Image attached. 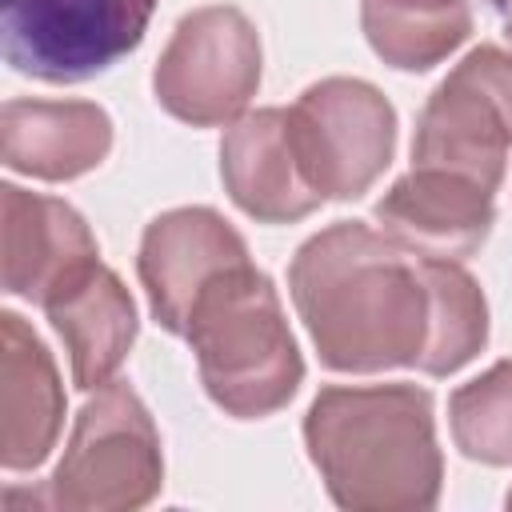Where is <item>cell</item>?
<instances>
[{
  "mask_svg": "<svg viewBox=\"0 0 512 512\" xmlns=\"http://www.w3.org/2000/svg\"><path fill=\"white\" fill-rule=\"evenodd\" d=\"M116 124L96 100L12 96L0 112V160L16 176L68 184L96 172L112 152Z\"/></svg>",
  "mask_w": 512,
  "mask_h": 512,
  "instance_id": "cell-12",
  "label": "cell"
},
{
  "mask_svg": "<svg viewBox=\"0 0 512 512\" xmlns=\"http://www.w3.org/2000/svg\"><path fill=\"white\" fill-rule=\"evenodd\" d=\"M264 80L260 32L236 4H204L176 20L156 68V104L188 128H228Z\"/></svg>",
  "mask_w": 512,
  "mask_h": 512,
  "instance_id": "cell-5",
  "label": "cell"
},
{
  "mask_svg": "<svg viewBox=\"0 0 512 512\" xmlns=\"http://www.w3.org/2000/svg\"><path fill=\"white\" fill-rule=\"evenodd\" d=\"M452 444L484 468H512V356L464 380L448 396Z\"/></svg>",
  "mask_w": 512,
  "mask_h": 512,
  "instance_id": "cell-18",
  "label": "cell"
},
{
  "mask_svg": "<svg viewBox=\"0 0 512 512\" xmlns=\"http://www.w3.org/2000/svg\"><path fill=\"white\" fill-rule=\"evenodd\" d=\"M240 260H252L248 244L216 208L180 204L152 216L136 248V276L148 300V316L168 336H184L200 288Z\"/></svg>",
  "mask_w": 512,
  "mask_h": 512,
  "instance_id": "cell-9",
  "label": "cell"
},
{
  "mask_svg": "<svg viewBox=\"0 0 512 512\" xmlns=\"http://www.w3.org/2000/svg\"><path fill=\"white\" fill-rule=\"evenodd\" d=\"M372 220L392 244H400L412 256L464 264L492 236L496 192L460 172L412 164L376 200Z\"/></svg>",
  "mask_w": 512,
  "mask_h": 512,
  "instance_id": "cell-10",
  "label": "cell"
},
{
  "mask_svg": "<svg viewBox=\"0 0 512 512\" xmlns=\"http://www.w3.org/2000/svg\"><path fill=\"white\" fill-rule=\"evenodd\" d=\"M472 0H360L368 48L396 72H432L472 36Z\"/></svg>",
  "mask_w": 512,
  "mask_h": 512,
  "instance_id": "cell-16",
  "label": "cell"
},
{
  "mask_svg": "<svg viewBox=\"0 0 512 512\" xmlns=\"http://www.w3.org/2000/svg\"><path fill=\"white\" fill-rule=\"evenodd\" d=\"M156 0H0L4 64L40 84H84L144 44Z\"/></svg>",
  "mask_w": 512,
  "mask_h": 512,
  "instance_id": "cell-7",
  "label": "cell"
},
{
  "mask_svg": "<svg viewBox=\"0 0 512 512\" xmlns=\"http://www.w3.org/2000/svg\"><path fill=\"white\" fill-rule=\"evenodd\" d=\"M164 488L160 428L128 380L88 392L72 420L44 504L60 512H136Z\"/></svg>",
  "mask_w": 512,
  "mask_h": 512,
  "instance_id": "cell-4",
  "label": "cell"
},
{
  "mask_svg": "<svg viewBox=\"0 0 512 512\" xmlns=\"http://www.w3.org/2000/svg\"><path fill=\"white\" fill-rule=\"evenodd\" d=\"M0 220L8 296L44 304L72 272L100 260V244L88 220L60 196L0 184Z\"/></svg>",
  "mask_w": 512,
  "mask_h": 512,
  "instance_id": "cell-13",
  "label": "cell"
},
{
  "mask_svg": "<svg viewBox=\"0 0 512 512\" xmlns=\"http://www.w3.org/2000/svg\"><path fill=\"white\" fill-rule=\"evenodd\" d=\"M512 148V52L476 44L428 92L416 136V168H448L500 192Z\"/></svg>",
  "mask_w": 512,
  "mask_h": 512,
  "instance_id": "cell-8",
  "label": "cell"
},
{
  "mask_svg": "<svg viewBox=\"0 0 512 512\" xmlns=\"http://www.w3.org/2000/svg\"><path fill=\"white\" fill-rule=\"evenodd\" d=\"M504 504H508V508H512V488H508V496H504Z\"/></svg>",
  "mask_w": 512,
  "mask_h": 512,
  "instance_id": "cell-20",
  "label": "cell"
},
{
  "mask_svg": "<svg viewBox=\"0 0 512 512\" xmlns=\"http://www.w3.org/2000/svg\"><path fill=\"white\" fill-rule=\"evenodd\" d=\"M220 184L256 224H296L324 204L292 152L288 108H256L228 124L220 140Z\"/></svg>",
  "mask_w": 512,
  "mask_h": 512,
  "instance_id": "cell-15",
  "label": "cell"
},
{
  "mask_svg": "<svg viewBox=\"0 0 512 512\" xmlns=\"http://www.w3.org/2000/svg\"><path fill=\"white\" fill-rule=\"evenodd\" d=\"M504 36H508V44H512V12H508V20H504Z\"/></svg>",
  "mask_w": 512,
  "mask_h": 512,
  "instance_id": "cell-19",
  "label": "cell"
},
{
  "mask_svg": "<svg viewBox=\"0 0 512 512\" xmlns=\"http://www.w3.org/2000/svg\"><path fill=\"white\" fill-rule=\"evenodd\" d=\"M40 308L52 332L64 340L72 384L80 392L112 384L140 336L136 300L124 280L104 260H92L72 272Z\"/></svg>",
  "mask_w": 512,
  "mask_h": 512,
  "instance_id": "cell-14",
  "label": "cell"
},
{
  "mask_svg": "<svg viewBox=\"0 0 512 512\" xmlns=\"http://www.w3.org/2000/svg\"><path fill=\"white\" fill-rule=\"evenodd\" d=\"M396 108L360 76H324L288 108V140L324 200H360L396 156Z\"/></svg>",
  "mask_w": 512,
  "mask_h": 512,
  "instance_id": "cell-6",
  "label": "cell"
},
{
  "mask_svg": "<svg viewBox=\"0 0 512 512\" xmlns=\"http://www.w3.org/2000/svg\"><path fill=\"white\" fill-rule=\"evenodd\" d=\"M184 340L196 356L204 396L232 420H268L304 384V356L280 292L252 260L216 272L200 288Z\"/></svg>",
  "mask_w": 512,
  "mask_h": 512,
  "instance_id": "cell-3",
  "label": "cell"
},
{
  "mask_svg": "<svg viewBox=\"0 0 512 512\" xmlns=\"http://www.w3.org/2000/svg\"><path fill=\"white\" fill-rule=\"evenodd\" d=\"M64 384L48 344L36 328L4 308L0 312V464L4 472H36L64 428Z\"/></svg>",
  "mask_w": 512,
  "mask_h": 512,
  "instance_id": "cell-11",
  "label": "cell"
},
{
  "mask_svg": "<svg viewBox=\"0 0 512 512\" xmlns=\"http://www.w3.org/2000/svg\"><path fill=\"white\" fill-rule=\"evenodd\" d=\"M304 452L344 512H428L444 492L432 392L408 380L324 384L300 424Z\"/></svg>",
  "mask_w": 512,
  "mask_h": 512,
  "instance_id": "cell-2",
  "label": "cell"
},
{
  "mask_svg": "<svg viewBox=\"0 0 512 512\" xmlns=\"http://www.w3.org/2000/svg\"><path fill=\"white\" fill-rule=\"evenodd\" d=\"M424 280L432 292V336L428 352L416 372L424 376H452L472 364L488 348V296L480 280L460 260H424Z\"/></svg>",
  "mask_w": 512,
  "mask_h": 512,
  "instance_id": "cell-17",
  "label": "cell"
},
{
  "mask_svg": "<svg viewBox=\"0 0 512 512\" xmlns=\"http://www.w3.org/2000/svg\"><path fill=\"white\" fill-rule=\"evenodd\" d=\"M288 296L328 372L420 368L428 352L432 292L424 264L364 220L312 232L288 260Z\"/></svg>",
  "mask_w": 512,
  "mask_h": 512,
  "instance_id": "cell-1",
  "label": "cell"
}]
</instances>
